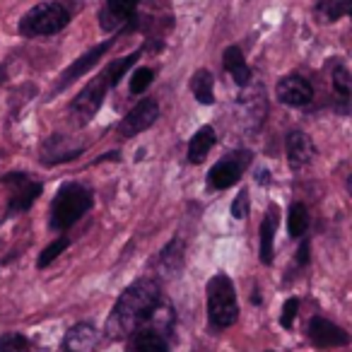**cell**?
<instances>
[{
    "mask_svg": "<svg viewBox=\"0 0 352 352\" xmlns=\"http://www.w3.org/2000/svg\"><path fill=\"white\" fill-rule=\"evenodd\" d=\"M160 302V285L155 280H138L118 297L116 307L107 321V333L111 338H126L147 321L155 304Z\"/></svg>",
    "mask_w": 352,
    "mask_h": 352,
    "instance_id": "cell-1",
    "label": "cell"
},
{
    "mask_svg": "<svg viewBox=\"0 0 352 352\" xmlns=\"http://www.w3.org/2000/svg\"><path fill=\"white\" fill-rule=\"evenodd\" d=\"M73 20V8L68 6V0H51V3H41V6L32 8L20 22V34L22 36H51L58 34L60 30L68 27Z\"/></svg>",
    "mask_w": 352,
    "mask_h": 352,
    "instance_id": "cell-2",
    "label": "cell"
},
{
    "mask_svg": "<svg viewBox=\"0 0 352 352\" xmlns=\"http://www.w3.org/2000/svg\"><path fill=\"white\" fill-rule=\"evenodd\" d=\"M92 191L80 184H63L51 203V230H68L92 208Z\"/></svg>",
    "mask_w": 352,
    "mask_h": 352,
    "instance_id": "cell-3",
    "label": "cell"
},
{
    "mask_svg": "<svg viewBox=\"0 0 352 352\" xmlns=\"http://www.w3.org/2000/svg\"><path fill=\"white\" fill-rule=\"evenodd\" d=\"M208 318L215 331L230 328L239 318V304L232 280L225 273H217L208 283Z\"/></svg>",
    "mask_w": 352,
    "mask_h": 352,
    "instance_id": "cell-4",
    "label": "cell"
},
{
    "mask_svg": "<svg viewBox=\"0 0 352 352\" xmlns=\"http://www.w3.org/2000/svg\"><path fill=\"white\" fill-rule=\"evenodd\" d=\"M109 87H111V82H109L107 73H99L97 78L89 80V82L85 85V89L75 97L73 107H70V111H73V116L78 118V123H87L89 118L99 111V107L104 104V97H107Z\"/></svg>",
    "mask_w": 352,
    "mask_h": 352,
    "instance_id": "cell-5",
    "label": "cell"
},
{
    "mask_svg": "<svg viewBox=\"0 0 352 352\" xmlns=\"http://www.w3.org/2000/svg\"><path fill=\"white\" fill-rule=\"evenodd\" d=\"M3 184L10 188V201H8V212H25L34 206V201L41 196L44 186L39 182H32L27 174L12 171V174L3 176Z\"/></svg>",
    "mask_w": 352,
    "mask_h": 352,
    "instance_id": "cell-6",
    "label": "cell"
},
{
    "mask_svg": "<svg viewBox=\"0 0 352 352\" xmlns=\"http://www.w3.org/2000/svg\"><path fill=\"white\" fill-rule=\"evenodd\" d=\"M249 162H251V152H246V150L232 152V155H227L225 160H220L212 166L210 174H208V184H210L215 191H225V188L234 186V184L239 182L241 171L249 166Z\"/></svg>",
    "mask_w": 352,
    "mask_h": 352,
    "instance_id": "cell-7",
    "label": "cell"
},
{
    "mask_svg": "<svg viewBox=\"0 0 352 352\" xmlns=\"http://www.w3.org/2000/svg\"><path fill=\"white\" fill-rule=\"evenodd\" d=\"M157 118H160V104H157L155 99H142V102L135 104V107L126 113V118L118 123V133H121V138H133V135H138V133L147 131Z\"/></svg>",
    "mask_w": 352,
    "mask_h": 352,
    "instance_id": "cell-8",
    "label": "cell"
},
{
    "mask_svg": "<svg viewBox=\"0 0 352 352\" xmlns=\"http://www.w3.org/2000/svg\"><path fill=\"white\" fill-rule=\"evenodd\" d=\"M309 340L316 347L326 350V347L347 345L350 336H347V331H342L340 326H336V323L326 321V318H321V316H314L311 321H309Z\"/></svg>",
    "mask_w": 352,
    "mask_h": 352,
    "instance_id": "cell-9",
    "label": "cell"
},
{
    "mask_svg": "<svg viewBox=\"0 0 352 352\" xmlns=\"http://www.w3.org/2000/svg\"><path fill=\"white\" fill-rule=\"evenodd\" d=\"M314 97V89L309 80L302 75H287L278 82V99L285 107H307Z\"/></svg>",
    "mask_w": 352,
    "mask_h": 352,
    "instance_id": "cell-10",
    "label": "cell"
},
{
    "mask_svg": "<svg viewBox=\"0 0 352 352\" xmlns=\"http://www.w3.org/2000/svg\"><path fill=\"white\" fill-rule=\"evenodd\" d=\"M285 150H287V160L292 169H302L316 155V147H314L311 138L302 131H292L285 140Z\"/></svg>",
    "mask_w": 352,
    "mask_h": 352,
    "instance_id": "cell-11",
    "label": "cell"
},
{
    "mask_svg": "<svg viewBox=\"0 0 352 352\" xmlns=\"http://www.w3.org/2000/svg\"><path fill=\"white\" fill-rule=\"evenodd\" d=\"M111 49V41H104V44H99V46H94V49H89L85 56H80L78 60H75L73 65H70L68 70H65L63 75H60V82H58V87H56V92H60L63 87H68L73 80H78V78H82L87 70H92L94 65L99 63V58H102L107 51Z\"/></svg>",
    "mask_w": 352,
    "mask_h": 352,
    "instance_id": "cell-12",
    "label": "cell"
},
{
    "mask_svg": "<svg viewBox=\"0 0 352 352\" xmlns=\"http://www.w3.org/2000/svg\"><path fill=\"white\" fill-rule=\"evenodd\" d=\"M138 3H140V0H107V8H104V12L99 15L102 30L111 32V30H116V27H123L126 22H131L138 10Z\"/></svg>",
    "mask_w": 352,
    "mask_h": 352,
    "instance_id": "cell-13",
    "label": "cell"
},
{
    "mask_svg": "<svg viewBox=\"0 0 352 352\" xmlns=\"http://www.w3.org/2000/svg\"><path fill=\"white\" fill-rule=\"evenodd\" d=\"M99 342V331L92 323H75L63 338V347L68 352H92Z\"/></svg>",
    "mask_w": 352,
    "mask_h": 352,
    "instance_id": "cell-14",
    "label": "cell"
},
{
    "mask_svg": "<svg viewBox=\"0 0 352 352\" xmlns=\"http://www.w3.org/2000/svg\"><path fill=\"white\" fill-rule=\"evenodd\" d=\"M278 232V208L270 206L265 212L263 222H261V261L265 265L273 263V239Z\"/></svg>",
    "mask_w": 352,
    "mask_h": 352,
    "instance_id": "cell-15",
    "label": "cell"
},
{
    "mask_svg": "<svg viewBox=\"0 0 352 352\" xmlns=\"http://www.w3.org/2000/svg\"><path fill=\"white\" fill-rule=\"evenodd\" d=\"M222 60H225V68H227V73L232 75V80H234L239 87H246L249 80H251V68L246 65L244 54H241L239 46H230V49H225Z\"/></svg>",
    "mask_w": 352,
    "mask_h": 352,
    "instance_id": "cell-16",
    "label": "cell"
},
{
    "mask_svg": "<svg viewBox=\"0 0 352 352\" xmlns=\"http://www.w3.org/2000/svg\"><path fill=\"white\" fill-rule=\"evenodd\" d=\"M215 145V131L210 126H203L201 131H196V135L188 142V162L191 164H201L208 157V152Z\"/></svg>",
    "mask_w": 352,
    "mask_h": 352,
    "instance_id": "cell-17",
    "label": "cell"
},
{
    "mask_svg": "<svg viewBox=\"0 0 352 352\" xmlns=\"http://www.w3.org/2000/svg\"><path fill=\"white\" fill-rule=\"evenodd\" d=\"M212 75L208 73V70H198L196 75H193L191 80V89L193 94H196L198 104H203V107H210L212 102H215V92H212Z\"/></svg>",
    "mask_w": 352,
    "mask_h": 352,
    "instance_id": "cell-18",
    "label": "cell"
},
{
    "mask_svg": "<svg viewBox=\"0 0 352 352\" xmlns=\"http://www.w3.org/2000/svg\"><path fill=\"white\" fill-rule=\"evenodd\" d=\"M133 347H135V352H169V345H166V340L162 338V333H155V331H150V328L135 333Z\"/></svg>",
    "mask_w": 352,
    "mask_h": 352,
    "instance_id": "cell-19",
    "label": "cell"
},
{
    "mask_svg": "<svg viewBox=\"0 0 352 352\" xmlns=\"http://www.w3.org/2000/svg\"><path fill=\"white\" fill-rule=\"evenodd\" d=\"M182 261H184V241L182 239H171L169 244H166V249L160 254V265L171 275V273H176V270H179Z\"/></svg>",
    "mask_w": 352,
    "mask_h": 352,
    "instance_id": "cell-20",
    "label": "cell"
},
{
    "mask_svg": "<svg viewBox=\"0 0 352 352\" xmlns=\"http://www.w3.org/2000/svg\"><path fill=\"white\" fill-rule=\"evenodd\" d=\"M307 227H309V212H307V208H304L302 203H294V206L289 208V215H287L289 236H292V239H302L304 232H307Z\"/></svg>",
    "mask_w": 352,
    "mask_h": 352,
    "instance_id": "cell-21",
    "label": "cell"
},
{
    "mask_svg": "<svg viewBox=\"0 0 352 352\" xmlns=\"http://www.w3.org/2000/svg\"><path fill=\"white\" fill-rule=\"evenodd\" d=\"M138 58H140V51H133L131 56H126V58H121V60H113V63L104 70V73L109 75V82H111V87H113V85H118V80L128 73V68H133V63H135Z\"/></svg>",
    "mask_w": 352,
    "mask_h": 352,
    "instance_id": "cell-22",
    "label": "cell"
},
{
    "mask_svg": "<svg viewBox=\"0 0 352 352\" xmlns=\"http://www.w3.org/2000/svg\"><path fill=\"white\" fill-rule=\"evenodd\" d=\"M70 246L68 236H58V239L54 241V244H49L44 251L39 254V261H36V268H46V265H51L56 258H58L60 254H63L65 249Z\"/></svg>",
    "mask_w": 352,
    "mask_h": 352,
    "instance_id": "cell-23",
    "label": "cell"
},
{
    "mask_svg": "<svg viewBox=\"0 0 352 352\" xmlns=\"http://www.w3.org/2000/svg\"><path fill=\"white\" fill-rule=\"evenodd\" d=\"M316 12L326 22H336L345 15V0H316Z\"/></svg>",
    "mask_w": 352,
    "mask_h": 352,
    "instance_id": "cell-24",
    "label": "cell"
},
{
    "mask_svg": "<svg viewBox=\"0 0 352 352\" xmlns=\"http://www.w3.org/2000/svg\"><path fill=\"white\" fill-rule=\"evenodd\" d=\"M333 89H336V94H340L342 99L352 97V78H350V73H347V68H342V65L333 68Z\"/></svg>",
    "mask_w": 352,
    "mask_h": 352,
    "instance_id": "cell-25",
    "label": "cell"
},
{
    "mask_svg": "<svg viewBox=\"0 0 352 352\" xmlns=\"http://www.w3.org/2000/svg\"><path fill=\"white\" fill-rule=\"evenodd\" d=\"M0 352H30V340L20 333H6L0 338Z\"/></svg>",
    "mask_w": 352,
    "mask_h": 352,
    "instance_id": "cell-26",
    "label": "cell"
},
{
    "mask_svg": "<svg viewBox=\"0 0 352 352\" xmlns=\"http://www.w3.org/2000/svg\"><path fill=\"white\" fill-rule=\"evenodd\" d=\"M152 78H155V73H152L150 68H138L135 73H133V78H131V92L133 94H142L147 87H150Z\"/></svg>",
    "mask_w": 352,
    "mask_h": 352,
    "instance_id": "cell-27",
    "label": "cell"
},
{
    "mask_svg": "<svg viewBox=\"0 0 352 352\" xmlns=\"http://www.w3.org/2000/svg\"><path fill=\"white\" fill-rule=\"evenodd\" d=\"M232 217H234V220L249 217V191H241L239 196L232 201Z\"/></svg>",
    "mask_w": 352,
    "mask_h": 352,
    "instance_id": "cell-28",
    "label": "cell"
},
{
    "mask_svg": "<svg viewBox=\"0 0 352 352\" xmlns=\"http://www.w3.org/2000/svg\"><path fill=\"white\" fill-rule=\"evenodd\" d=\"M297 311H299V299L297 297H289L283 307V316H280V323L283 328H292L294 318H297Z\"/></svg>",
    "mask_w": 352,
    "mask_h": 352,
    "instance_id": "cell-29",
    "label": "cell"
},
{
    "mask_svg": "<svg viewBox=\"0 0 352 352\" xmlns=\"http://www.w3.org/2000/svg\"><path fill=\"white\" fill-rule=\"evenodd\" d=\"M297 263L299 265H307L309 263V241L307 239L302 241V246H299V251H297Z\"/></svg>",
    "mask_w": 352,
    "mask_h": 352,
    "instance_id": "cell-30",
    "label": "cell"
},
{
    "mask_svg": "<svg viewBox=\"0 0 352 352\" xmlns=\"http://www.w3.org/2000/svg\"><path fill=\"white\" fill-rule=\"evenodd\" d=\"M345 12L352 17V0H345Z\"/></svg>",
    "mask_w": 352,
    "mask_h": 352,
    "instance_id": "cell-31",
    "label": "cell"
},
{
    "mask_svg": "<svg viewBox=\"0 0 352 352\" xmlns=\"http://www.w3.org/2000/svg\"><path fill=\"white\" fill-rule=\"evenodd\" d=\"M345 186H347V193H350V196H352V174L347 176V184H345Z\"/></svg>",
    "mask_w": 352,
    "mask_h": 352,
    "instance_id": "cell-32",
    "label": "cell"
}]
</instances>
